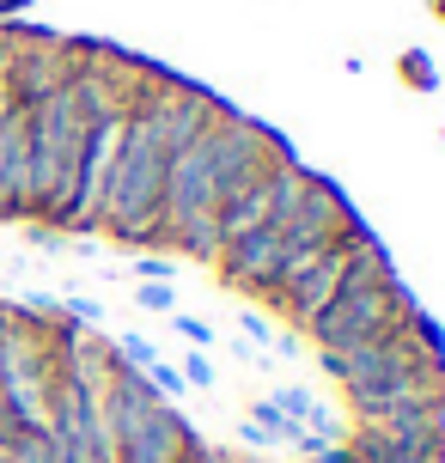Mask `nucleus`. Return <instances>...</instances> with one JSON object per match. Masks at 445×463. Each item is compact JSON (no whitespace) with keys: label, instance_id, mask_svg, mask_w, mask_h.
I'll list each match as a JSON object with an SVG mask.
<instances>
[{"label":"nucleus","instance_id":"1","mask_svg":"<svg viewBox=\"0 0 445 463\" xmlns=\"http://www.w3.org/2000/svg\"><path fill=\"white\" fill-rule=\"evenodd\" d=\"M24 122H31V220H68L80 159H86V128H92L73 80L62 92L24 104Z\"/></svg>","mask_w":445,"mask_h":463},{"label":"nucleus","instance_id":"2","mask_svg":"<svg viewBox=\"0 0 445 463\" xmlns=\"http://www.w3.org/2000/svg\"><path fill=\"white\" fill-rule=\"evenodd\" d=\"M165 159H171V140L159 135V122H153V110H147V92H141L135 110H128V128H122L110 195H104V226L117 232V238H135V244L165 238V220H159Z\"/></svg>","mask_w":445,"mask_h":463},{"label":"nucleus","instance_id":"3","mask_svg":"<svg viewBox=\"0 0 445 463\" xmlns=\"http://www.w3.org/2000/svg\"><path fill=\"white\" fill-rule=\"evenodd\" d=\"M49 396H55V347L24 317H0V439L49 427Z\"/></svg>","mask_w":445,"mask_h":463},{"label":"nucleus","instance_id":"4","mask_svg":"<svg viewBox=\"0 0 445 463\" xmlns=\"http://www.w3.org/2000/svg\"><path fill=\"white\" fill-rule=\"evenodd\" d=\"M409 311H415V305H409V293H402L397 275H384V280L348 275L342 293L324 305V317L305 329V335L317 342V354H342V347H354V342H373V335H384V329H397Z\"/></svg>","mask_w":445,"mask_h":463},{"label":"nucleus","instance_id":"5","mask_svg":"<svg viewBox=\"0 0 445 463\" xmlns=\"http://www.w3.org/2000/svg\"><path fill=\"white\" fill-rule=\"evenodd\" d=\"M128 110H135V104H117V110L92 116V128H86V159H80V189H73L62 226H73V232L104 226V195H110V171H117V153H122Z\"/></svg>","mask_w":445,"mask_h":463},{"label":"nucleus","instance_id":"6","mask_svg":"<svg viewBox=\"0 0 445 463\" xmlns=\"http://www.w3.org/2000/svg\"><path fill=\"white\" fill-rule=\"evenodd\" d=\"M348 238H354V232H348ZM348 238H342V244H329V250L299 275V287H287V293H281L287 317H293L299 329H311L317 317H324V305L342 293V280H348Z\"/></svg>","mask_w":445,"mask_h":463},{"label":"nucleus","instance_id":"7","mask_svg":"<svg viewBox=\"0 0 445 463\" xmlns=\"http://www.w3.org/2000/svg\"><path fill=\"white\" fill-rule=\"evenodd\" d=\"M348 232H360V226H354V213H348V202H342L329 184L311 177L299 213H293V226H287V244H342Z\"/></svg>","mask_w":445,"mask_h":463},{"label":"nucleus","instance_id":"8","mask_svg":"<svg viewBox=\"0 0 445 463\" xmlns=\"http://www.w3.org/2000/svg\"><path fill=\"white\" fill-rule=\"evenodd\" d=\"M184 458H189V433L165 402L141 420V427H128V433L117 439V463H184Z\"/></svg>","mask_w":445,"mask_h":463},{"label":"nucleus","instance_id":"9","mask_svg":"<svg viewBox=\"0 0 445 463\" xmlns=\"http://www.w3.org/2000/svg\"><path fill=\"white\" fill-rule=\"evenodd\" d=\"M275 409H281L287 420H305L311 409H317V402H311V391H305V384H287V391L275 396Z\"/></svg>","mask_w":445,"mask_h":463},{"label":"nucleus","instance_id":"10","mask_svg":"<svg viewBox=\"0 0 445 463\" xmlns=\"http://www.w3.org/2000/svg\"><path fill=\"white\" fill-rule=\"evenodd\" d=\"M177 378H184V384H195V391H208V384H213V360L202 354V347H195L184 366H177Z\"/></svg>","mask_w":445,"mask_h":463},{"label":"nucleus","instance_id":"11","mask_svg":"<svg viewBox=\"0 0 445 463\" xmlns=\"http://www.w3.org/2000/svg\"><path fill=\"white\" fill-rule=\"evenodd\" d=\"M135 299H141L147 311H171V305H177V293H171L165 280H147V287H141V293H135Z\"/></svg>","mask_w":445,"mask_h":463},{"label":"nucleus","instance_id":"12","mask_svg":"<svg viewBox=\"0 0 445 463\" xmlns=\"http://www.w3.org/2000/svg\"><path fill=\"white\" fill-rule=\"evenodd\" d=\"M177 335H184L189 347H202V354H208V342H213V329L202 324V317H177Z\"/></svg>","mask_w":445,"mask_h":463},{"label":"nucleus","instance_id":"13","mask_svg":"<svg viewBox=\"0 0 445 463\" xmlns=\"http://www.w3.org/2000/svg\"><path fill=\"white\" fill-rule=\"evenodd\" d=\"M402 68L415 73V80H421V86H433V68H427V55H409V61H402Z\"/></svg>","mask_w":445,"mask_h":463},{"label":"nucleus","instance_id":"14","mask_svg":"<svg viewBox=\"0 0 445 463\" xmlns=\"http://www.w3.org/2000/svg\"><path fill=\"white\" fill-rule=\"evenodd\" d=\"M141 275L147 280H165V256H141Z\"/></svg>","mask_w":445,"mask_h":463},{"label":"nucleus","instance_id":"15","mask_svg":"<svg viewBox=\"0 0 445 463\" xmlns=\"http://www.w3.org/2000/svg\"><path fill=\"white\" fill-rule=\"evenodd\" d=\"M184 463H232V458H220V451H202V445H189V458Z\"/></svg>","mask_w":445,"mask_h":463},{"label":"nucleus","instance_id":"16","mask_svg":"<svg viewBox=\"0 0 445 463\" xmlns=\"http://www.w3.org/2000/svg\"><path fill=\"white\" fill-rule=\"evenodd\" d=\"M6 6H24V0H0V13H6Z\"/></svg>","mask_w":445,"mask_h":463},{"label":"nucleus","instance_id":"17","mask_svg":"<svg viewBox=\"0 0 445 463\" xmlns=\"http://www.w3.org/2000/svg\"><path fill=\"white\" fill-rule=\"evenodd\" d=\"M0 61H6V49H0Z\"/></svg>","mask_w":445,"mask_h":463}]
</instances>
